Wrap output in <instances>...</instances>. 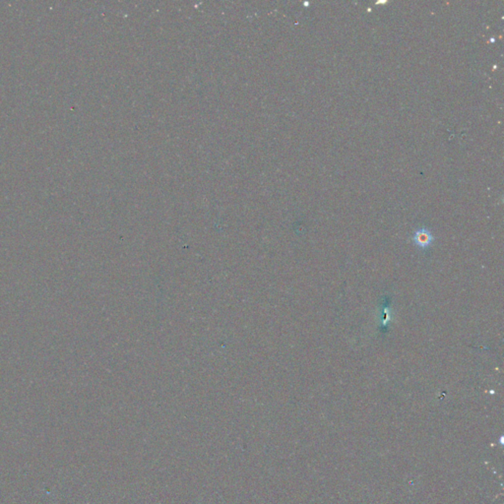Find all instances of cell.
<instances>
[{"instance_id":"obj_3","label":"cell","mask_w":504,"mask_h":504,"mask_svg":"<svg viewBox=\"0 0 504 504\" xmlns=\"http://www.w3.org/2000/svg\"><path fill=\"white\" fill-rule=\"evenodd\" d=\"M488 42H489V43H494V42H495V38H493V37H492V38H490Z\"/></svg>"},{"instance_id":"obj_4","label":"cell","mask_w":504,"mask_h":504,"mask_svg":"<svg viewBox=\"0 0 504 504\" xmlns=\"http://www.w3.org/2000/svg\"><path fill=\"white\" fill-rule=\"evenodd\" d=\"M383 3H387V1L384 0V1H377V2H376V4H383Z\"/></svg>"},{"instance_id":"obj_1","label":"cell","mask_w":504,"mask_h":504,"mask_svg":"<svg viewBox=\"0 0 504 504\" xmlns=\"http://www.w3.org/2000/svg\"><path fill=\"white\" fill-rule=\"evenodd\" d=\"M413 240L416 246H418L421 249H425L432 243L433 236L427 229L422 228L415 231Z\"/></svg>"},{"instance_id":"obj_2","label":"cell","mask_w":504,"mask_h":504,"mask_svg":"<svg viewBox=\"0 0 504 504\" xmlns=\"http://www.w3.org/2000/svg\"><path fill=\"white\" fill-rule=\"evenodd\" d=\"M390 320V315H389V311L388 309H385L384 310V318H383V325H386L387 322Z\"/></svg>"}]
</instances>
